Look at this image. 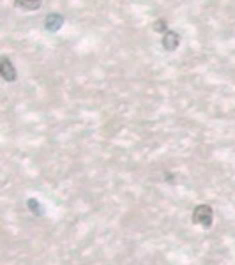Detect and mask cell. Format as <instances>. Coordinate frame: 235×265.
<instances>
[{
  "label": "cell",
  "mask_w": 235,
  "mask_h": 265,
  "mask_svg": "<svg viewBox=\"0 0 235 265\" xmlns=\"http://www.w3.org/2000/svg\"><path fill=\"white\" fill-rule=\"evenodd\" d=\"M212 221H214V210L212 207L202 204L198 207H194L193 210V223L198 224L202 228H210L212 226Z\"/></svg>",
  "instance_id": "cell-1"
},
{
  "label": "cell",
  "mask_w": 235,
  "mask_h": 265,
  "mask_svg": "<svg viewBox=\"0 0 235 265\" xmlns=\"http://www.w3.org/2000/svg\"><path fill=\"white\" fill-rule=\"evenodd\" d=\"M0 74H2V78H4L6 82H9V84L16 80V68L9 57H4L2 62H0Z\"/></svg>",
  "instance_id": "cell-2"
},
{
  "label": "cell",
  "mask_w": 235,
  "mask_h": 265,
  "mask_svg": "<svg viewBox=\"0 0 235 265\" xmlns=\"http://www.w3.org/2000/svg\"><path fill=\"white\" fill-rule=\"evenodd\" d=\"M62 25H64V16L58 14V12H50L48 16H46L44 20V26L48 28L50 32H57L62 28Z\"/></svg>",
  "instance_id": "cell-3"
},
{
  "label": "cell",
  "mask_w": 235,
  "mask_h": 265,
  "mask_svg": "<svg viewBox=\"0 0 235 265\" xmlns=\"http://www.w3.org/2000/svg\"><path fill=\"white\" fill-rule=\"evenodd\" d=\"M180 44V36L177 34L175 30H166L163 36V48L166 52H174V50L178 48Z\"/></svg>",
  "instance_id": "cell-4"
},
{
  "label": "cell",
  "mask_w": 235,
  "mask_h": 265,
  "mask_svg": "<svg viewBox=\"0 0 235 265\" xmlns=\"http://www.w3.org/2000/svg\"><path fill=\"white\" fill-rule=\"evenodd\" d=\"M42 4V0H16V6L22 9H25V11H36V9H39Z\"/></svg>",
  "instance_id": "cell-5"
},
{
  "label": "cell",
  "mask_w": 235,
  "mask_h": 265,
  "mask_svg": "<svg viewBox=\"0 0 235 265\" xmlns=\"http://www.w3.org/2000/svg\"><path fill=\"white\" fill-rule=\"evenodd\" d=\"M27 207L30 208L32 212H34L36 216H42V214H44V208H42V205L39 204V202L36 200V198H28Z\"/></svg>",
  "instance_id": "cell-6"
},
{
  "label": "cell",
  "mask_w": 235,
  "mask_h": 265,
  "mask_svg": "<svg viewBox=\"0 0 235 265\" xmlns=\"http://www.w3.org/2000/svg\"><path fill=\"white\" fill-rule=\"evenodd\" d=\"M154 30L156 32H166V22L164 20H158L154 23Z\"/></svg>",
  "instance_id": "cell-7"
}]
</instances>
